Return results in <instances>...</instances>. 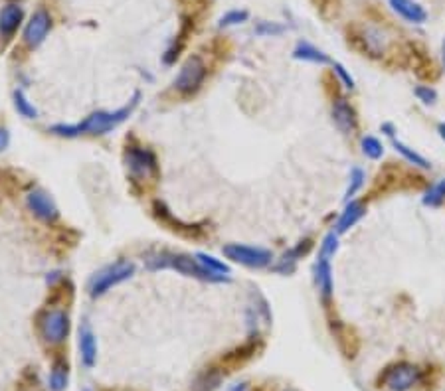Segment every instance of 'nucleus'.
Segmentation results:
<instances>
[{
    "label": "nucleus",
    "instance_id": "obj_1",
    "mask_svg": "<svg viewBox=\"0 0 445 391\" xmlns=\"http://www.w3.org/2000/svg\"><path fill=\"white\" fill-rule=\"evenodd\" d=\"M139 99H141V93H135V97L129 101V103L117 109V111H95L89 117H85L82 123L77 124H54L52 131L54 134L58 136H68V139H73V136H80V134H105L109 131L117 129L119 124L125 123L129 119V115L135 111V107L139 105Z\"/></svg>",
    "mask_w": 445,
    "mask_h": 391
},
{
    "label": "nucleus",
    "instance_id": "obj_2",
    "mask_svg": "<svg viewBox=\"0 0 445 391\" xmlns=\"http://www.w3.org/2000/svg\"><path fill=\"white\" fill-rule=\"evenodd\" d=\"M145 263L151 271H158V269H175V271L187 275V277L200 278V281H210V283L228 281L226 275L212 273V271L204 267L196 257H190V255H184V253H170V251L151 253V255H146Z\"/></svg>",
    "mask_w": 445,
    "mask_h": 391
},
{
    "label": "nucleus",
    "instance_id": "obj_3",
    "mask_svg": "<svg viewBox=\"0 0 445 391\" xmlns=\"http://www.w3.org/2000/svg\"><path fill=\"white\" fill-rule=\"evenodd\" d=\"M133 275H135V265L131 261H117L113 265L101 269L92 278V283H89V295L94 299H97V297L105 295L109 288H113L117 285L125 283V281H129Z\"/></svg>",
    "mask_w": 445,
    "mask_h": 391
},
{
    "label": "nucleus",
    "instance_id": "obj_4",
    "mask_svg": "<svg viewBox=\"0 0 445 391\" xmlns=\"http://www.w3.org/2000/svg\"><path fill=\"white\" fill-rule=\"evenodd\" d=\"M422 380V371L414 364L398 361L388 366L380 376V385L388 391H410Z\"/></svg>",
    "mask_w": 445,
    "mask_h": 391
},
{
    "label": "nucleus",
    "instance_id": "obj_5",
    "mask_svg": "<svg viewBox=\"0 0 445 391\" xmlns=\"http://www.w3.org/2000/svg\"><path fill=\"white\" fill-rule=\"evenodd\" d=\"M40 334L48 344H62L70 334V314L62 309L46 310L40 316Z\"/></svg>",
    "mask_w": 445,
    "mask_h": 391
},
{
    "label": "nucleus",
    "instance_id": "obj_6",
    "mask_svg": "<svg viewBox=\"0 0 445 391\" xmlns=\"http://www.w3.org/2000/svg\"><path fill=\"white\" fill-rule=\"evenodd\" d=\"M224 255L232 261H236L239 265H246L251 269H263L271 263L270 249L263 248H251V245H242V243H228L224 245Z\"/></svg>",
    "mask_w": 445,
    "mask_h": 391
},
{
    "label": "nucleus",
    "instance_id": "obj_7",
    "mask_svg": "<svg viewBox=\"0 0 445 391\" xmlns=\"http://www.w3.org/2000/svg\"><path fill=\"white\" fill-rule=\"evenodd\" d=\"M204 79H206V65L202 62V58L200 56H190L184 62V65H182L180 73L176 75L175 87L180 93L190 95V93H196L202 87Z\"/></svg>",
    "mask_w": 445,
    "mask_h": 391
},
{
    "label": "nucleus",
    "instance_id": "obj_8",
    "mask_svg": "<svg viewBox=\"0 0 445 391\" xmlns=\"http://www.w3.org/2000/svg\"><path fill=\"white\" fill-rule=\"evenodd\" d=\"M52 30V16L46 8H38L30 16L28 24L24 26V34L22 40L28 48H38L48 38V34Z\"/></svg>",
    "mask_w": 445,
    "mask_h": 391
},
{
    "label": "nucleus",
    "instance_id": "obj_9",
    "mask_svg": "<svg viewBox=\"0 0 445 391\" xmlns=\"http://www.w3.org/2000/svg\"><path fill=\"white\" fill-rule=\"evenodd\" d=\"M125 162H127L129 172L135 178H151V176L158 174L155 155L146 148L131 146L125 155Z\"/></svg>",
    "mask_w": 445,
    "mask_h": 391
},
{
    "label": "nucleus",
    "instance_id": "obj_10",
    "mask_svg": "<svg viewBox=\"0 0 445 391\" xmlns=\"http://www.w3.org/2000/svg\"><path fill=\"white\" fill-rule=\"evenodd\" d=\"M26 202H28V207H30V212L34 216L42 219V222H56L58 216H60V212H58V206L54 204V200L50 196L46 194L44 190H32L28 198H26Z\"/></svg>",
    "mask_w": 445,
    "mask_h": 391
},
{
    "label": "nucleus",
    "instance_id": "obj_11",
    "mask_svg": "<svg viewBox=\"0 0 445 391\" xmlns=\"http://www.w3.org/2000/svg\"><path fill=\"white\" fill-rule=\"evenodd\" d=\"M388 2L392 11L410 24H424L427 20V12L418 0H388Z\"/></svg>",
    "mask_w": 445,
    "mask_h": 391
},
{
    "label": "nucleus",
    "instance_id": "obj_12",
    "mask_svg": "<svg viewBox=\"0 0 445 391\" xmlns=\"http://www.w3.org/2000/svg\"><path fill=\"white\" fill-rule=\"evenodd\" d=\"M332 121L344 134H351L356 129V113L346 99H337L332 103Z\"/></svg>",
    "mask_w": 445,
    "mask_h": 391
},
{
    "label": "nucleus",
    "instance_id": "obj_13",
    "mask_svg": "<svg viewBox=\"0 0 445 391\" xmlns=\"http://www.w3.org/2000/svg\"><path fill=\"white\" fill-rule=\"evenodd\" d=\"M315 281H317V288L321 293L322 300H329L332 295V269L331 259L319 255L317 267H315Z\"/></svg>",
    "mask_w": 445,
    "mask_h": 391
},
{
    "label": "nucleus",
    "instance_id": "obj_14",
    "mask_svg": "<svg viewBox=\"0 0 445 391\" xmlns=\"http://www.w3.org/2000/svg\"><path fill=\"white\" fill-rule=\"evenodd\" d=\"M24 20V11L18 4H6L0 8V32L2 36H11Z\"/></svg>",
    "mask_w": 445,
    "mask_h": 391
},
{
    "label": "nucleus",
    "instance_id": "obj_15",
    "mask_svg": "<svg viewBox=\"0 0 445 391\" xmlns=\"http://www.w3.org/2000/svg\"><path fill=\"white\" fill-rule=\"evenodd\" d=\"M366 214V207H364L363 202H354L351 200L346 207H344V212L341 214L339 217V222H337V233H344V231H349L351 227H354L361 219L364 217Z\"/></svg>",
    "mask_w": 445,
    "mask_h": 391
},
{
    "label": "nucleus",
    "instance_id": "obj_16",
    "mask_svg": "<svg viewBox=\"0 0 445 391\" xmlns=\"http://www.w3.org/2000/svg\"><path fill=\"white\" fill-rule=\"evenodd\" d=\"M309 245H311V241L309 239H305V241L297 243L293 249H289L287 253H283V257L277 261V265L273 267V271L283 273V275H289V273H293V271H295V265H297V261H299V259L307 253Z\"/></svg>",
    "mask_w": 445,
    "mask_h": 391
},
{
    "label": "nucleus",
    "instance_id": "obj_17",
    "mask_svg": "<svg viewBox=\"0 0 445 391\" xmlns=\"http://www.w3.org/2000/svg\"><path fill=\"white\" fill-rule=\"evenodd\" d=\"M80 350H82V361L85 368H94L97 361V342L89 326H83L80 332Z\"/></svg>",
    "mask_w": 445,
    "mask_h": 391
},
{
    "label": "nucleus",
    "instance_id": "obj_18",
    "mask_svg": "<svg viewBox=\"0 0 445 391\" xmlns=\"http://www.w3.org/2000/svg\"><path fill=\"white\" fill-rule=\"evenodd\" d=\"M293 58L295 60H303V62H311V63H332L331 58L327 56L325 52H321L319 48H315L313 44L309 41H299L293 50Z\"/></svg>",
    "mask_w": 445,
    "mask_h": 391
},
{
    "label": "nucleus",
    "instance_id": "obj_19",
    "mask_svg": "<svg viewBox=\"0 0 445 391\" xmlns=\"http://www.w3.org/2000/svg\"><path fill=\"white\" fill-rule=\"evenodd\" d=\"M68 378H70L68 361L58 360L54 364L52 373H50V387H52L54 391H63L68 387Z\"/></svg>",
    "mask_w": 445,
    "mask_h": 391
},
{
    "label": "nucleus",
    "instance_id": "obj_20",
    "mask_svg": "<svg viewBox=\"0 0 445 391\" xmlns=\"http://www.w3.org/2000/svg\"><path fill=\"white\" fill-rule=\"evenodd\" d=\"M445 202V178H441L439 182H435L434 186H430V190L424 194V206L437 207Z\"/></svg>",
    "mask_w": 445,
    "mask_h": 391
},
{
    "label": "nucleus",
    "instance_id": "obj_21",
    "mask_svg": "<svg viewBox=\"0 0 445 391\" xmlns=\"http://www.w3.org/2000/svg\"><path fill=\"white\" fill-rule=\"evenodd\" d=\"M394 148H396V150H398L400 155L404 156L408 162H412V165H414V166H420V168H425V170H427V168H432V165H430V160H425L424 156L418 155L414 148L406 146L404 143H400V141H394Z\"/></svg>",
    "mask_w": 445,
    "mask_h": 391
},
{
    "label": "nucleus",
    "instance_id": "obj_22",
    "mask_svg": "<svg viewBox=\"0 0 445 391\" xmlns=\"http://www.w3.org/2000/svg\"><path fill=\"white\" fill-rule=\"evenodd\" d=\"M14 107H16V111H18L22 117H26V119H36V117H38V109L28 101V97L24 95L22 89H16V91H14Z\"/></svg>",
    "mask_w": 445,
    "mask_h": 391
},
{
    "label": "nucleus",
    "instance_id": "obj_23",
    "mask_svg": "<svg viewBox=\"0 0 445 391\" xmlns=\"http://www.w3.org/2000/svg\"><path fill=\"white\" fill-rule=\"evenodd\" d=\"M364 44H366V50L372 53V56H380L384 52V34H380L374 28H368L366 30V36H364Z\"/></svg>",
    "mask_w": 445,
    "mask_h": 391
},
{
    "label": "nucleus",
    "instance_id": "obj_24",
    "mask_svg": "<svg viewBox=\"0 0 445 391\" xmlns=\"http://www.w3.org/2000/svg\"><path fill=\"white\" fill-rule=\"evenodd\" d=\"M196 259L204 265L206 269H210L212 273H218V275H226L228 277L230 275V267L224 263V261H220V259H216L214 255H208V253H198Z\"/></svg>",
    "mask_w": 445,
    "mask_h": 391
},
{
    "label": "nucleus",
    "instance_id": "obj_25",
    "mask_svg": "<svg viewBox=\"0 0 445 391\" xmlns=\"http://www.w3.org/2000/svg\"><path fill=\"white\" fill-rule=\"evenodd\" d=\"M361 146H363V153L366 158H370V160H378V158H382L384 146H382V143L376 139V136H364Z\"/></svg>",
    "mask_w": 445,
    "mask_h": 391
},
{
    "label": "nucleus",
    "instance_id": "obj_26",
    "mask_svg": "<svg viewBox=\"0 0 445 391\" xmlns=\"http://www.w3.org/2000/svg\"><path fill=\"white\" fill-rule=\"evenodd\" d=\"M249 18V12L248 11H230L226 12L220 22H218V26L220 28H230V26H239V24H244V22H248Z\"/></svg>",
    "mask_w": 445,
    "mask_h": 391
},
{
    "label": "nucleus",
    "instance_id": "obj_27",
    "mask_svg": "<svg viewBox=\"0 0 445 391\" xmlns=\"http://www.w3.org/2000/svg\"><path fill=\"white\" fill-rule=\"evenodd\" d=\"M363 186H364L363 168H352L351 182H349V188H346V192H344V200H346V202H351L352 198H354V194H356Z\"/></svg>",
    "mask_w": 445,
    "mask_h": 391
},
{
    "label": "nucleus",
    "instance_id": "obj_28",
    "mask_svg": "<svg viewBox=\"0 0 445 391\" xmlns=\"http://www.w3.org/2000/svg\"><path fill=\"white\" fill-rule=\"evenodd\" d=\"M337 251H339V233L331 231V233H327V236H325V239H322L321 255L322 257L331 259L332 255L337 253Z\"/></svg>",
    "mask_w": 445,
    "mask_h": 391
},
{
    "label": "nucleus",
    "instance_id": "obj_29",
    "mask_svg": "<svg viewBox=\"0 0 445 391\" xmlns=\"http://www.w3.org/2000/svg\"><path fill=\"white\" fill-rule=\"evenodd\" d=\"M283 32H285V28L281 24H277V22H259L256 26L258 36H280Z\"/></svg>",
    "mask_w": 445,
    "mask_h": 391
},
{
    "label": "nucleus",
    "instance_id": "obj_30",
    "mask_svg": "<svg viewBox=\"0 0 445 391\" xmlns=\"http://www.w3.org/2000/svg\"><path fill=\"white\" fill-rule=\"evenodd\" d=\"M414 93L415 97H418L424 105H434L435 101H437V93H435L434 87H430V85H418Z\"/></svg>",
    "mask_w": 445,
    "mask_h": 391
},
{
    "label": "nucleus",
    "instance_id": "obj_31",
    "mask_svg": "<svg viewBox=\"0 0 445 391\" xmlns=\"http://www.w3.org/2000/svg\"><path fill=\"white\" fill-rule=\"evenodd\" d=\"M332 68H334V72H337V75L341 77V82L344 83V87H349V89H354V79H352L351 73L346 72V68H344V65H342V63H339V62L332 63Z\"/></svg>",
    "mask_w": 445,
    "mask_h": 391
},
{
    "label": "nucleus",
    "instance_id": "obj_32",
    "mask_svg": "<svg viewBox=\"0 0 445 391\" xmlns=\"http://www.w3.org/2000/svg\"><path fill=\"white\" fill-rule=\"evenodd\" d=\"M11 144V133L6 129H0V150H4Z\"/></svg>",
    "mask_w": 445,
    "mask_h": 391
},
{
    "label": "nucleus",
    "instance_id": "obj_33",
    "mask_svg": "<svg viewBox=\"0 0 445 391\" xmlns=\"http://www.w3.org/2000/svg\"><path fill=\"white\" fill-rule=\"evenodd\" d=\"M382 131L388 134V136H394V134H396V131H394V124H390V123H384Z\"/></svg>",
    "mask_w": 445,
    "mask_h": 391
},
{
    "label": "nucleus",
    "instance_id": "obj_34",
    "mask_svg": "<svg viewBox=\"0 0 445 391\" xmlns=\"http://www.w3.org/2000/svg\"><path fill=\"white\" fill-rule=\"evenodd\" d=\"M437 133H439V136H441V141L445 143V123H439V127H437Z\"/></svg>",
    "mask_w": 445,
    "mask_h": 391
},
{
    "label": "nucleus",
    "instance_id": "obj_35",
    "mask_svg": "<svg viewBox=\"0 0 445 391\" xmlns=\"http://www.w3.org/2000/svg\"><path fill=\"white\" fill-rule=\"evenodd\" d=\"M444 65H445V40H444Z\"/></svg>",
    "mask_w": 445,
    "mask_h": 391
},
{
    "label": "nucleus",
    "instance_id": "obj_36",
    "mask_svg": "<svg viewBox=\"0 0 445 391\" xmlns=\"http://www.w3.org/2000/svg\"><path fill=\"white\" fill-rule=\"evenodd\" d=\"M285 391H299V390H293V387H289V390H285Z\"/></svg>",
    "mask_w": 445,
    "mask_h": 391
}]
</instances>
